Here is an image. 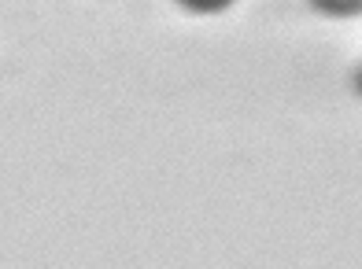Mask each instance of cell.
Here are the masks:
<instances>
[{"mask_svg":"<svg viewBox=\"0 0 362 269\" xmlns=\"http://www.w3.org/2000/svg\"><path fill=\"white\" fill-rule=\"evenodd\" d=\"M318 11L337 15V19H351V15H362V0H310Z\"/></svg>","mask_w":362,"mask_h":269,"instance_id":"obj_1","label":"cell"},{"mask_svg":"<svg viewBox=\"0 0 362 269\" xmlns=\"http://www.w3.org/2000/svg\"><path fill=\"white\" fill-rule=\"evenodd\" d=\"M185 11H196V15H215V11H226L233 0H177Z\"/></svg>","mask_w":362,"mask_h":269,"instance_id":"obj_2","label":"cell"},{"mask_svg":"<svg viewBox=\"0 0 362 269\" xmlns=\"http://www.w3.org/2000/svg\"><path fill=\"white\" fill-rule=\"evenodd\" d=\"M355 85H358V92H362V71H358V81H355Z\"/></svg>","mask_w":362,"mask_h":269,"instance_id":"obj_3","label":"cell"}]
</instances>
